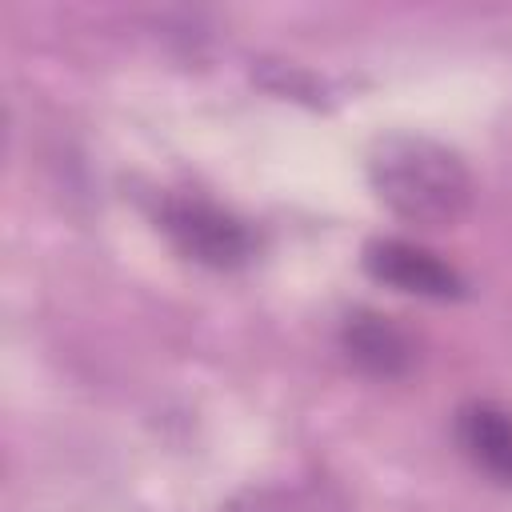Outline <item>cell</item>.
<instances>
[{
	"label": "cell",
	"instance_id": "277c9868",
	"mask_svg": "<svg viewBox=\"0 0 512 512\" xmlns=\"http://www.w3.org/2000/svg\"><path fill=\"white\" fill-rule=\"evenodd\" d=\"M340 348L348 352L356 368H364L368 376H384V380L408 372L416 356L408 332L372 308H360L340 324Z\"/></svg>",
	"mask_w": 512,
	"mask_h": 512
},
{
	"label": "cell",
	"instance_id": "3957f363",
	"mask_svg": "<svg viewBox=\"0 0 512 512\" xmlns=\"http://www.w3.org/2000/svg\"><path fill=\"white\" fill-rule=\"evenodd\" d=\"M364 272L396 292L408 296H428V300H456L464 296V276L440 260L436 252L400 240V236H380L364 244Z\"/></svg>",
	"mask_w": 512,
	"mask_h": 512
},
{
	"label": "cell",
	"instance_id": "7a4b0ae2",
	"mask_svg": "<svg viewBox=\"0 0 512 512\" xmlns=\"http://www.w3.org/2000/svg\"><path fill=\"white\" fill-rule=\"evenodd\" d=\"M160 228L168 232V240L196 264L204 268H240L252 260L256 240L248 232V224L224 208H216L212 200L200 196H172L160 204Z\"/></svg>",
	"mask_w": 512,
	"mask_h": 512
},
{
	"label": "cell",
	"instance_id": "6da1fadb",
	"mask_svg": "<svg viewBox=\"0 0 512 512\" xmlns=\"http://www.w3.org/2000/svg\"><path fill=\"white\" fill-rule=\"evenodd\" d=\"M368 180L388 212L420 228L456 224L472 204L468 164L448 144L412 132L376 140L368 156Z\"/></svg>",
	"mask_w": 512,
	"mask_h": 512
},
{
	"label": "cell",
	"instance_id": "5b68a950",
	"mask_svg": "<svg viewBox=\"0 0 512 512\" xmlns=\"http://www.w3.org/2000/svg\"><path fill=\"white\" fill-rule=\"evenodd\" d=\"M456 440L484 476L512 488V412L508 408L492 400L464 404L456 412Z\"/></svg>",
	"mask_w": 512,
	"mask_h": 512
}]
</instances>
